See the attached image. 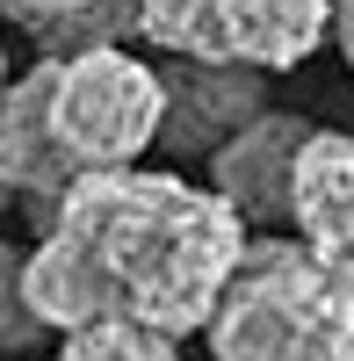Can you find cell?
<instances>
[{"mask_svg":"<svg viewBox=\"0 0 354 361\" xmlns=\"http://www.w3.org/2000/svg\"><path fill=\"white\" fill-rule=\"evenodd\" d=\"M0 87H8V51H0Z\"/></svg>","mask_w":354,"mask_h":361,"instance_id":"14","label":"cell"},{"mask_svg":"<svg viewBox=\"0 0 354 361\" xmlns=\"http://www.w3.org/2000/svg\"><path fill=\"white\" fill-rule=\"evenodd\" d=\"M333 37H340V58L354 73V0H333Z\"/></svg>","mask_w":354,"mask_h":361,"instance_id":"13","label":"cell"},{"mask_svg":"<svg viewBox=\"0 0 354 361\" xmlns=\"http://www.w3.org/2000/svg\"><path fill=\"white\" fill-rule=\"evenodd\" d=\"M73 173L80 166L66 159V145L51 130V58L37 51V66L0 87V188L29 202V217L44 224V209L58 202Z\"/></svg>","mask_w":354,"mask_h":361,"instance_id":"6","label":"cell"},{"mask_svg":"<svg viewBox=\"0 0 354 361\" xmlns=\"http://www.w3.org/2000/svg\"><path fill=\"white\" fill-rule=\"evenodd\" d=\"M304 137H311L304 116L253 109L224 145H210V188L246 217V231L289 224V166H297V145Z\"/></svg>","mask_w":354,"mask_h":361,"instance_id":"4","label":"cell"},{"mask_svg":"<svg viewBox=\"0 0 354 361\" xmlns=\"http://www.w3.org/2000/svg\"><path fill=\"white\" fill-rule=\"evenodd\" d=\"M202 340L224 361H354V275L304 238L246 231Z\"/></svg>","mask_w":354,"mask_h":361,"instance_id":"2","label":"cell"},{"mask_svg":"<svg viewBox=\"0 0 354 361\" xmlns=\"http://www.w3.org/2000/svg\"><path fill=\"white\" fill-rule=\"evenodd\" d=\"M333 0H217V51L260 73H289L326 44Z\"/></svg>","mask_w":354,"mask_h":361,"instance_id":"8","label":"cell"},{"mask_svg":"<svg viewBox=\"0 0 354 361\" xmlns=\"http://www.w3.org/2000/svg\"><path fill=\"white\" fill-rule=\"evenodd\" d=\"M0 22H15L44 58H66L87 44H123L138 37L130 0H0Z\"/></svg>","mask_w":354,"mask_h":361,"instance_id":"9","label":"cell"},{"mask_svg":"<svg viewBox=\"0 0 354 361\" xmlns=\"http://www.w3.org/2000/svg\"><path fill=\"white\" fill-rule=\"evenodd\" d=\"M8 202H15V195H8V188H0V209H8Z\"/></svg>","mask_w":354,"mask_h":361,"instance_id":"15","label":"cell"},{"mask_svg":"<svg viewBox=\"0 0 354 361\" xmlns=\"http://www.w3.org/2000/svg\"><path fill=\"white\" fill-rule=\"evenodd\" d=\"M130 22L166 58H224L217 51V0H130Z\"/></svg>","mask_w":354,"mask_h":361,"instance_id":"10","label":"cell"},{"mask_svg":"<svg viewBox=\"0 0 354 361\" xmlns=\"http://www.w3.org/2000/svg\"><path fill=\"white\" fill-rule=\"evenodd\" d=\"M37 340H44V325H37V311H29V296H22V246L0 238V354L37 347Z\"/></svg>","mask_w":354,"mask_h":361,"instance_id":"12","label":"cell"},{"mask_svg":"<svg viewBox=\"0 0 354 361\" xmlns=\"http://www.w3.org/2000/svg\"><path fill=\"white\" fill-rule=\"evenodd\" d=\"M159 87H166V109H159V137L152 145H166L181 159H202L253 109H268L260 66H239V58H173L159 73Z\"/></svg>","mask_w":354,"mask_h":361,"instance_id":"5","label":"cell"},{"mask_svg":"<svg viewBox=\"0 0 354 361\" xmlns=\"http://www.w3.org/2000/svg\"><path fill=\"white\" fill-rule=\"evenodd\" d=\"M246 246V217L217 188L152 166H80L22 253V296L44 333L87 318H138L188 340Z\"/></svg>","mask_w":354,"mask_h":361,"instance_id":"1","label":"cell"},{"mask_svg":"<svg viewBox=\"0 0 354 361\" xmlns=\"http://www.w3.org/2000/svg\"><path fill=\"white\" fill-rule=\"evenodd\" d=\"M166 87L123 44H87L51 58V130L73 166H130L159 137Z\"/></svg>","mask_w":354,"mask_h":361,"instance_id":"3","label":"cell"},{"mask_svg":"<svg viewBox=\"0 0 354 361\" xmlns=\"http://www.w3.org/2000/svg\"><path fill=\"white\" fill-rule=\"evenodd\" d=\"M289 224L311 253H326L333 267L354 275V137L347 130H318L297 145L289 166Z\"/></svg>","mask_w":354,"mask_h":361,"instance_id":"7","label":"cell"},{"mask_svg":"<svg viewBox=\"0 0 354 361\" xmlns=\"http://www.w3.org/2000/svg\"><path fill=\"white\" fill-rule=\"evenodd\" d=\"M58 347L73 361H166L181 340L152 333V325H138V318H87V325H66Z\"/></svg>","mask_w":354,"mask_h":361,"instance_id":"11","label":"cell"}]
</instances>
